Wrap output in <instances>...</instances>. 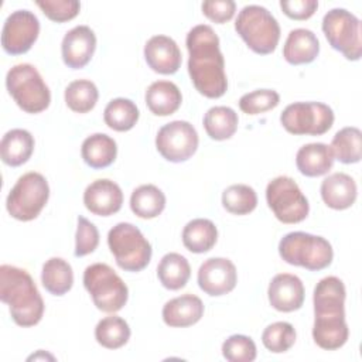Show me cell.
<instances>
[{
    "label": "cell",
    "instance_id": "cell-35",
    "mask_svg": "<svg viewBox=\"0 0 362 362\" xmlns=\"http://www.w3.org/2000/svg\"><path fill=\"white\" fill-rule=\"evenodd\" d=\"M99 98V90L92 81L76 79L71 82L65 89V103L76 113L90 112Z\"/></svg>",
    "mask_w": 362,
    "mask_h": 362
},
{
    "label": "cell",
    "instance_id": "cell-18",
    "mask_svg": "<svg viewBox=\"0 0 362 362\" xmlns=\"http://www.w3.org/2000/svg\"><path fill=\"white\" fill-rule=\"evenodd\" d=\"M304 293L303 281L296 274L290 273L276 274L267 288L270 305L281 313L300 310L304 303Z\"/></svg>",
    "mask_w": 362,
    "mask_h": 362
},
{
    "label": "cell",
    "instance_id": "cell-24",
    "mask_svg": "<svg viewBox=\"0 0 362 362\" xmlns=\"http://www.w3.org/2000/svg\"><path fill=\"white\" fill-rule=\"evenodd\" d=\"M146 105L156 116H170L178 110L182 95L178 86L170 81H156L146 90Z\"/></svg>",
    "mask_w": 362,
    "mask_h": 362
},
{
    "label": "cell",
    "instance_id": "cell-6",
    "mask_svg": "<svg viewBox=\"0 0 362 362\" xmlns=\"http://www.w3.org/2000/svg\"><path fill=\"white\" fill-rule=\"evenodd\" d=\"M6 88L17 106L27 113H40L51 103L49 88L31 64L11 66L6 75Z\"/></svg>",
    "mask_w": 362,
    "mask_h": 362
},
{
    "label": "cell",
    "instance_id": "cell-1",
    "mask_svg": "<svg viewBox=\"0 0 362 362\" xmlns=\"http://www.w3.org/2000/svg\"><path fill=\"white\" fill-rule=\"evenodd\" d=\"M188 74L195 89L209 99H218L228 89L225 61L219 48V38L206 24L195 25L187 34Z\"/></svg>",
    "mask_w": 362,
    "mask_h": 362
},
{
    "label": "cell",
    "instance_id": "cell-36",
    "mask_svg": "<svg viewBox=\"0 0 362 362\" xmlns=\"http://www.w3.org/2000/svg\"><path fill=\"white\" fill-rule=\"evenodd\" d=\"M222 205L233 215H247L257 205L256 191L246 184L229 185L222 192Z\"/></svg>",
    "mask_w": 362,
    "mask_h": 362
},
{
    "label": "cell",
    "instance_id": "cell-27",
    "mask_svg": "<svg viewBox=\"0 0 362 362\" xmlns=\"http://www.w3.org/2000/svg\"><path fill=\"white\" fill-rule=\"evenodd\" d=\"M218 240L215 223L205 218L189 221L182 229V243L192 253L209 252Z\"/></svg>",
    "mask_w": 362,
    "mask_h": 362
},
{
    "label": "cell",
    "instance_id": "cell-10",
    "mask_svg": "<svg viewBox=\"0 0 362 362\" xmlns=\"http://www.w3.org/2000/svg\"><path fill=\"white\" fill-rule=\"evenodd\" d=\"M266 201L274 216L283 223L303 222L310 212L305 195L287 175H279L267 184Z\"/></svg>",
    "mask_w": 362,
    "mask_h": 362
},
{
    "label": "cell",
    "instance_id": "cell-7",
    "mask_svg": "<svg viewBox=\"0 0 362 362\" xmlns=\"http://www.w3.org/2000/svg\"><path fill=\"white\" fill-rule=\"evenodd\" d=\"M107 245L116 264L124 272H141L151 260V245L133 223L115 225L107 233Z\"/></svg>",
    "mask_w": 362,
    "mask_h": 362
},
{
    "label": "cell",
    "instance_id": "cell-21",
    "mask_svg": "<svg viewBox=\"0 0 362 362\" xmlns=\"http://www.w3.org/2000/svg\"><path fill=\"white\" fill-rule=\"evenodd\" d=\"M320 191L324 204L337 211L352 206L358 195L355 180L345 173H334L324 178Z\"/></svg>",
    "mask_w": 362,
    "mask_h": 362
},
{
    "label": "cell",
    "instance_id": "cell-2",
    "mask_svg": "<svg viewBox=\"0 0 362 362\" xmlns=\"http://www.w3.org/2000/svg\"><path fill=\"white\" fill-rule=\"evenodd\" d=\"M345 286L335 276L321 279L314 288L313 339L325 351L339 349L348 341L349 328L345 321Z\"/></svg>",
    "mask_w": 362,
    "mask_h": 362
},
{
    "label": "cell",
    "instance_id": "cell-30",
    "mask_svg": "<svg viewBox=\"0 0 362 362\" xmlns=\"http://www.w3.org/2000/svg\"><path fill=\"white\" fill-rule=\"evenodd\" d=\"M130 208L139 218L153 219L164 211L165 195L158 187L153 184L140 185L132 192Z\"/></svg>",
    "mask_w": 362,
    "mask_h": 362
},
{
    "label": "cell",
    "instance_id": "cell-40",
    "mask_svg": "<svg viewBox=\"0 0 362 362\" xmlns=\"http://www.w3.org/2000/svg\"><path fill=\"white\" fill-rule=\"evenodd\" d=\"M35 4L55 23H65L79 14L81 3L76 0H38Z\"/></svg>",
    "mask_w": 362,
    "mask_h": 362
},
{
    "label": "cell",
    "instance_id": "cell-20",
    "mask_svg": "<svg viewBox=\"0 0 362 362\" xmlns=\"http://www.w3.org/2000/svg\"><path fill=\"white\" fill-rule=\"evenodd\" d=\"M163 321L168 327L185 328L197 324L204 315V303L194 294H182L171 298L163 307Z\"/></svg>",
    "mask_w": 362,
    "mask_h": 362
},
{
    "label": "cell",
    "instance_id": "cell-25",
    "mask_svg": "<svg viewBox=\"0 0 362 362\" xmlns=\"http://www.w3.org/2000/svg\"><path fill=\"white\" fill-rule=\"evenodd\" d=\"M34 151V137L28 130L11 129L0 141L1 161L10 167L27 163Z\"/></svg>",
    "mask_w": 362,
    "mask_h": 362
},
{
    "label": "cell",
    "instance_id": "cell-37",
    "mask_svg": "<svg viewBox=\"0 0 362 362\" xmlns=\"http://www.w3.org/2000/svg\"><path fill=\"white\" fill-rule=\"evenodd\" d=\"M264 348L273 354L288 351L296 342V329L290 322L277 321L267 325L262 334Z\"/></svg>",
    "mask_w": 362,
    "mask_h": 362
},
{
    "label": "cell",
    "instance_id": "cell-15",
    "mask_svg": "<svg viewBox=\"0 0 362 362\" xmlns=\"http://www.w3.org/2000/svg\"><path fill=\"white\" fill-rule=\"evenodd\" d=\"M236 267L226 257H211L199 266L198 286L211 297H219L230 293L236 287Z\"/></svg>",
    "mask_w": 362,
    "mask_h": 362
},
{
    "label": "cell",
    "instance_id": "cell-9",
    "mask_svg": "<svg viewBox=\"0 0 362 362\" xmlns=\"http://www.w3.org/2000/svg\"><path fill=\"white\" fill-rule=\"evenodd\" d=\"M49 198V185L47 178L35 171L23 174L10 189L6 208L17 221L28 222L35 219Z\"/></svg>",
    "mask_w": 362,
    "mask_h": 362
},
{
    "label": "cell",
    "instance_id": "cell-11",
    "mask_svg": "<svg viewBox=\"0 0 362 362\" xmlns=\"http://www.w3.org/2000/svg\"><path fill=\"white\" fill-rule=\"evenodd\" d=\"M322 31L328 44L349 61L362 55L361 21L345 8H332L322 18Z\"/></svg>",
    "mask_w": 362,
    "mask_h": 362
},
{
    "label": "cell",
    "instance_id": "cell-4",
    "mask_svg": "<svg viewBox=\"0 0 362 362\" xmlns=\"http://www.w3.org/2000/svg\"><path fill=\"white\" fill-rule=\"evenodd\" d=\"M279 255L291 266L318 272L332 263L334 250L331 243L322 236L307 232H290L280 239Z\"/></svg>",
    "mask_w": 362,
    "mask_h": 362
},
{
    "label": "cell",
    "instance_id": "cell-23",
    "mask_svg": "<svg viewBox=\"0 0 362 362\" xmlns=\"http://www.w3.org/2000/svg\"><path fill=\"white\" fill-rule=\"evenodd\" d=\"M334 154L324 143H308L296 154L297 170L305 177L325 175L334 165Z\"/></svg>",
    "mask_w": 362,
    "mask_h": 362
},
{
    "label": "cell",
    "instance_id": "cell-39",
    "mask_svg": "<svg viewBox=\"0 0 362 362\" xmlns=\"http://www.w3.org/2000/svg\"><path fill=\"white\" fill-rule=\"evenodd\" d=\"M280 103V96L273 89H256L245 93L239 99V107L246 115H259L274 109Z\"/></svg>",
    "mask_w": 362,
    "mask_h": 362
},
{
    "label": "cell",
    "instance_id": "cell-28",
    "mask_svg": "<svg viewBox=\"0 0 362 362\" xmlns=\"http://www.w3.org/2000/svg\"><path fill=\"white\" fill-rule=\"evenodd\" d=\"M41 283L52 296H64L74 286V272L71 264L62 257H51L42 264Z\"/></svg>",
    "mask_w": 362,
    "mask_h": 362
},
{
    "label": "cell",
    "instance_id": "cell-32",
    "mask_svg": "<svg viewBox=\"0 0 362 362\" xmlns=\"http://www.w3.org/2000/svg\"><path fill=\"white\" fill-rule=\"evenodd\" d=\"M334 158L344 164L359 163L362 157V133L358 127L348 126L335 133L329 146Z\"/></svg>",
    "mask_w": 362,
    "mask_h": 362
},
{
    "label": "cell",
    "instance_id": "cell-19",
    "mask_svg": "<svg viewBox=\"0 0 362 362\" xmlns=\"http://www.w3.org/2000/svg\"><path fill=\"white\" fill-rule=\"evenodd\" d=\"M144 59L154 72L173 75L180 69L182 57L171 37L154 35L144 45Z\"/></svg>",
    "mask_w": 362,
    "mask_h": 362
},
{
    "label": "cell",
    "instance_id": "cell-16",
    "mask_svg": "<svg viewBox=\"0 0 362 362\" xmlns=\"http://www.w3.org/2000/svg\"><path fill=\"white\" fill-rule=\"evenodd\" d=\"M95 49L96 35L88 25H76L62 38V61L71 69H81L88 65L93 57Z\"/></svg>",
    "mask_w": 362,
    "mask_h": 362
},
{
    "label": "cell",
    "instance_id": "cell-42",
    "mask_svg": "<svg viewBox=\"0 0 362 362\" xmlns=\"http://www.w3.org/2000/svg\"><path fill=\"white\" fill-rule=\"evenodd\" d=\"M202 13L211 21L216 24H223L235 16L236 3L232 0H206L201 6Z\"/></svg>",
    "mask_w": 362,
    "mask_h": 362
},
{
    "label": "cell",
    "instance_id": "cell-38",
    "mask_svg": "<svg viewBox=\"0 0 362 362\" xmlns=\"http://www.w3.org/2000/svg\"><path fill=\"white\" fill-rule=\"evenodd\" d=\"M222 355L229 362H252L256 359L257 349L250 337L235 334L222 344Z\"/></svg>",
    "mask_w": 362,
    "mask_h": 362
},
{
    "label": "cell",
    "instance_id": "cell-17",
    "mask_svg": "<svg viewBox=\"0 0 362 362\" xmlns=\"http://www.w3.org/2000/svg\"><path fill=\"white\" fill-rule=\"evenodd\" d=\"M85 208L98 216H110L120 211L123 204L122 188L112 180L100 178L90 182L83 192Z\"/></svg>",
    "mask_w": 362,
    "mask_h": 362
},
{
    "label": "cell",
    "instance_id": "cell-29",
    "mask_svg": "<svg viewBox=\"0 0 362 362\" xmlns=\"http://www.w3.org/2000/svg\"><path fill=\"white\" fill-rule=\"evenodd\" d=\"M191 276L188 260L175 252L167 253L161 257L157 266V277L167 290H180L185 287Z\"/></svg>",
    "mask_w": 362,
    "mask_h": 362
},
{
    "label": "cell",
    "instance_id": "cell-8",
    "mask_svg": "<svg viewBox=\"0 0 362 362\" xmlns=\"http://www.w3.org/2000/svg\"><path fill=\"white\" fill-rule=\"evenodd\" d=\"M83 286L93 304L103 313L120 311L129 298V288L122 277L106 263H93L83 272Z\"/></svg>",
    "mask_w": 362,
    "mask_h": 362
},
{
    "label": "cell",
    "instance_id": "cell-3",
    "mask_svg": "<svg viewBox=\"0 0 362 362\" xmlns=\"http://www.w3.org/2000/svg\"><path fill=\"white\" fill-rule=\"evenodd\" d=\"M0 300L8 305L13 321L20 327H34L44 315L42 297L24 269L0 266Z\"/></svg>",
    "mask_w": 362,
    "mask_h": 362
},
{
    "label": "cell",
    "instance_id": "cell-13",
    "mask_svg": "<svg viewBox=\"0 0 362 362\" xmlns=\"http://www.w3.org/2000/svg\"><path fill=\"white\" fill-rule=\"evenodd\" d=\"M198 141V133L189 122L174 120L158 130L156 148L167 161L182 163L195 154Z\"/></svg>",
    "mask_w": 362,
    "mask_h": 362
},
{
    "label": "cell",
    "instance_id": "cell-43",
    "mask_svg": "<svg viewBox=\"0 0 362 362\" xmlns=\"http://www.w3.org/2000/svg\"><path fill=\"white\" fill-rule=\"evenodd\" d=\"M280 7L283 13L291 20H307L318 8L317 0H281Z\"/></svg>",
    "mask_w": 362,
    "mask_h": 362
},
{
    "label": "cell",
    "instance_id": "cell-34",
    "mask_svg": "<svg viewBox=\"0 0 362 362\" xmlns=\"http://www.w3.org/2000/svg\"><path fill=\"white\" fill-rule=\"evenodd\" d=\"M129 324L117 315L102 318L95 327V338L99 345L107 349H119L130 339Z\"/></svg>",
    "mask_w": 362,
    "mask_h": 362
},
{
    "label": "cell",
    "instance_id": "cell-41",
    "mask_svg": "<svg viewBox=\"0 0 362 362\" xmlns=\"http://www.w3.org/2000/svg\"><path fill=\"white\" fill-rule=\"evenodd\" d=\"M99 245V230L88 221L85 216H78V228L75 235V252L76 257H83L92 252Z\"/></svg>",
    "mask_w": 362,
    "mask_h": 362
},
{
    "label": "cell",
    "instance_id": "cell-31",
    "mask_svg": "<svg viewBox=\"0 0 362 362\" xmlns=\"http://www.w3.org/2000/svg\"><path fill=\"white\" fill-rule=\"evenodd\" d=\"M238 113L229 106H214L204 116V129L212 140H228L238 130Z\"/></svg>",
    "mask_w": 362,
    "mask_h": 362
},
{
    "label": "cell",
    "instance_id": "cell-33",
    "mask_svg": "<svg viewBox=\"0 0 362 362\" xmlns=\"http://www.w3.org/2000/svg\"><path fill=\"white\" fill-rule=\"evenodd\" d=\"M139 109L134 102L126 98L112 99L103 112V120L112 130L127 132L133 129L139 120Z\"/></svg>",
    "mask_w": 362,
    "mask_h": 362
},
{
    "label": "cell",
    "instance_id": "cell-5",
    "mask_svg": "<svg viewBox=\"0 0 362 362\" xmlns=\"http://www.w3.org/2000/svg\"><path fill=\"white\" fill-rule=\"evenodd\" d=\"M235 30L246 45L259 55L274 52L280 40V25L274 16L262 6H245L235 21Z\"/></svg>",
    "mask_w": 362,
    "mask_h": 362
},
{
    "label": "cell",
    "instance_id": "cell-12",
    "mask_svg": "<svg viewBox=\"0 0 362 362\" xmlns=\"http://www.w3.org/2000/svg\"><path fill=\"white\" fill-rule=\"evenodd\" d=\"M283 127L296 136H321L334 124L332 109L321 102H296L280 115Z\"/></svg>",
    "mask_w": 362,
    "mask_h": 362
},
{
    "label": "cell",
    "instance_id": "cell-14",
    "mask_svg": "<svg viewBox=\"0 0 362 362\" xmlns=\"http://www.w3.org/2000/svg\"><path fill=\"white\" fill-rule=\"evenodd\" d=\"M40 34V21L30 10H16L4 21L1 47L8 55H23L31 49Z\"/></svg>",
    "mask_w": 362,
    "mask_h": 362
},
{
    "label": "cell",
    "instance_id": "cell-26",
    "mask_svg": "<svg viewBox=\"0 0 362 362\" xmlns=\"http://www.w3.org/2000/svg\"><path fill=\"white\" fill-rule=\"evenodd\" d=\"M81 156L86 165L93 170H102L113 164L116 160L117 144L110 136L105 133H95L83 140Z\"/></svg>",
    "mask_w": 362,
    "mask_h": 362
},
{
    "label": "cell",
    "instance_id": "cell-22",
    "mask_svg": "<svg viewBox=\"0 0 362 362\" xmlns=\"http://www.w3.org/2000/svg\"><path fill=\"white\" fill-rule=\"evenodd\" d=\"M318 54L320 41L311 30L296 28L288 33L283 47V57L290 65L310 64Z\"/></svg>",
    "mask_w": 362,
    "mask_h": 362
}]
</instances>
